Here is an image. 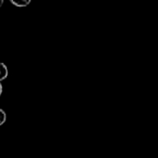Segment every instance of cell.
Here are the masks:
<instances>
[{"label": "cell", "mask_w": 158, "mask_h": 158, "mask_svg": "<svg viewBox=\"0 0 158 158\" xmlns=\"http://www.w3.org/2000/svg\"><path fill=\"white\" fill-rule=\"evenodd\" d=\"M2 92H3V87H2V84L0 82V95L2 94Z\"/></svg>", "instance_id": "277c9868"}, {"label": "cell", "mask_w": 158, "mask_h": 158, "mask_svg": "<svg viewBox=\"0 0 158 158\" xmlns=\"http://www.w3.org/2000/svg\"><path fill=\"white\" fill-rule=\"evenodd\" d=\"M14 6H18V7H23V6H27L31 1L30 0H11L10 1Z\"/></svg>", "instance_id": "7a4b0ae2"}, {"label": "cell", "mask_w": 158, "mask_h": 158, "mask_svg": "<svg viewBox=\"0 0 158 158\" xmlns=\"http://www.w3.org/2000/svg\"><path fill=\"white\" fill-rule=\"evenodd\" d=\"M3 3H4V1H3V0H0V7L2 6V5H3Z\"/></svg>", "instance_id": "5b68a950"}, {"label": "cell", "mask_w": 158, "mask_h": 158, "mask_svg": "<svg viewBox=\"0 0 158 158\" xmlns=\"http://www.w3.org/2000/svg\"><path fill=\"white\" fill-rule=\"evenodd\" d=\"M7 75H8L7 67L4 63L0 62V81L5 80L7 77Z\"/></svg>", "instance_id": "6da1fadb"}, {"label": "cell", "mask_w": 158, "mask_h": 158, "mask_svg": "<svg viewBox=\"0 0 158 158\" xmlns=\"http://www.w3.org/2000/svg\"><path fill=\"white\" fill-rule=\"evenodd\" d=\"M6 119V112H5L2 108H0V126H1V125H3V124L5 123Z\"/></svg>", "instance_id": "3957f363"}]
</instances>
